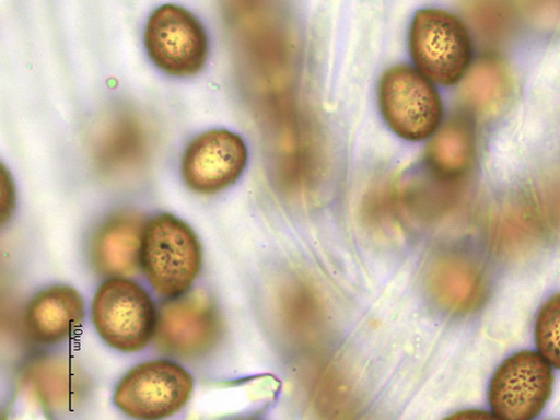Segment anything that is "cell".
Here are the masks:
<instances>
[{
    "label": "cell",
    "instance_id": "11",
    "mask_svg": "<svg viewBox=\"0 0 560 420\" xmlns=\"http://www.w3.org/2000/svg\"><path fill=\"white\" fill-rule=\"evenodd\" d=\"M84 303L78 291L59 285L39 292L28 303L24 324L30 338L54 346L71 338L84 318Z\"/></svg>",
    "mask_w": 560,
    "mask_h": 420
},
{
    "label": "cell",
    "instance_id": "16",
    "mask_svg": "<svg viewBox=\"0 0 560 420\" xmlns=\"http://www.w3.org/2000/svg\"><path fill=\"white\" fill-rule=\"evenodd\" d=\"M14 188L11 179L5 176V179L3 178V202H2V217L3 222L7 221L13 212L14 209Z\"/></svg>",
    "mask_w": 560,
    "mask_h": 420
},
{
    "label": "cell",
    "instance_id": "6",
    "mask_svg": "<svg viewBox=\"0 0 560 420\" xmlns=\"http://www.w3.org/2000/svg\"><path fill=\"white\" fill-rule=\"evenodd\" d=\"M145 46L152 61L173 77H192L206 66L209 40L202 23L188 10L163 5L150 16Z\"/></svg>",
    "mask_w": 560,
    "mask_h": 420
},
{
    "label": "cell",
    "instance_id": "2",
    "mask_svg": "<svg viewBox=\"0 0 560 420\" xmlns=\"http://www.w3.org/2000/svg\"><path fill=\"white\" fill-rule=\"evenodd\" d=\"M409 48L417 71L433 83L453 85L470 71L474 44L469 30L455 15L439 9L416 13Z\"/></svg>",
    "mask_w": 560,
    "mask_h": 420
},
{
    "label": "cell",
    "instance_id": "9",
    "mask_svg": "<svg viewBox=\"0 0 560 420\" xmlns=\"http://www.w3.org/2000/svg\"><path fill=\"white\" fill-rule=\"evenodd\" d=\"M247 161V147L238 133L213 129L199 135L185 150L182 176L192 191L214 195L238 180Z\"/></svg>",
    "mask_w": 560,
    "mask_h": 420
},
{
    "label": "cell",
    "instance_id": "7",
    "mask_svg": "<svg viewBox=\"0 0 560 420\" xmlns=\"http://www.w3.org/2000/svg\"><path fill=\"white\" fill-rule=\"evenodd\" d=\"M553 385L552 366L534 351L508 358L489 386L492 413L500 420H534L548 402Z\"/></svg>",
    "mask_w": 560,
    "mask_h": 420
},
{
    "label": "cell",
    "instance_id": "1",
    "mask_svg": "<svg viewBox=\"0 0 560 420\" xmlns=\"http://www.w3.org/2000/svg\"><path fill=\"white\" fill-rule=\"evenodd\" d=\"M203 261L194 229L170 213L152 218L145 226L140 266L152 289L175 300L194 287Z\"/></svg>",
    "mask_w": 560,
    "mask_h": 420
},
{
    "label": "cell",
    "instance_id": "17",
    "mask_svg": "<svg viewBox=\"0 0 560 420\" xmlns=\"http://www.w3.org/2000/svg\"><path fill=\"white\" fill-rule=\"evenodd\" d=\"M444 420H500V419L492 412H488V411H483V410H476V409H468V410L457 411V412L446 417Z\"/></svg>",
    "mask_w": 560,
    "mask_h": 420
},
{
    "label": "cell",
    "instance_id": "13",
    "mask_svg": "<svg viewBox=\"0 0 560 420\" xmlns=\"http://www.w3.org/2000/svg\"><path fill=\"white\" fill-rule=\"evenodd\" d=\"M22 380L39 402L51 408L70 406L86 385L83 370L62 357L34 360L24 369Z\"/></svg>",
    "mask_w": 560,
    "mask_h": 420
},
{
    "label": "cell",
    "instance_id": "12",
    "mask_svg": "<svg viewBox=\"0 0 560 420\" xmlns=\"http://www.w3.org/2000/svg\"><path fill=\"white\" fill-rule=\"evenodd\" d=\"M429 289L435 301L448 312L466 314L486 299V279L470 259L448 255L438 258L429 270Z\"/></svg>",
    "mask_w": 560,
    "mask_h": 420
},
{
    "label": "cell",
    "instance_id": "3",
    "mask_svg": "<svg viewBox=\"0 0 560 420\" xmlns=\"http://www.w3.org/2000/svg\"><path fill=\"white\" fill-rule=\"evenodd\" d=\"M91 314L101 338L117 351L138 352L155 338L159 311L133 280L109 278L93 299Z\"/></svg>",
    "mask_w": 560,
    "mask_h": 420
},
{
    "label": "cell",
    "instance_id": "14",
    "mask_svg": "<svg viewBox=\"0 0 560 420\" xmlns=\"http://www.w3.org/2000/svg\"><path fill=\"white\" fill-rule=\"evenodd\" d=\"M475 153L476 139L471 127L462 120H451L436 131L427 159L438 176L453 179L469 171Z\"/></svg>",
    "mask_w": 560,
    "mask_h": 420
},
{
    "label": "cell",
    "instance_id": "5",
    "mask_svg": "<svg viewBox=\"0 0 560 420\" xmlns=\"http://www.w3.org/2000/svg\"><path fill=\"white\" fill-rule=\"evenodd\" d=\"M380 105L393 131L410 142L436 133L443 119V103L433 82L407 66L385 72L380 85Z\"/></svg>",
    "mask_w": 560,
    "mask_h": 420
},
{
    "label": "cell",
    "instance_id": "4",
    "mask_svg": "<svg viewBox=\"0 0 560 420\" xmlns=\"http://www.w3.org/2000/svg\"><path fill=\"white\" fill-rule=\"evenodd\" d=\"M195 382L188 371L168 360H152L132 368L119 382L115 405L137 420H161L190 400Z\"/></svg>",
    "mask_w": 560,
    "mask_h": 420
},
{
    "label": "cell",
    "instance_id": "15",
    "mask_svg": "<svg viewBox=\"0 0 560 420\" xmlns=\"http://www.w3.org/2000/svg\"><path fill=\"white\" fill-rule=\"evenodd\" d=\"M535 340L538 353L560 370V293L540 308L535 323Z\"/></svg>",
    "mask_w": 560,
    "mask_h": 420
},
{
    "label": "cell",
    "instance_id": "10",
    "mask_svg": "<svg viewBox=\"0 0 560 420\" xmlns=\"http://www.w3.org/2000/svg\"><path fill=\"white\" fill-rule=\"evenodd\" d=\"M145 226L144 218L130 211L106 219L91 243V261L96 271L109 278H125L142 268Z\"/></svg>",
    "mask_w": 560,
    "mask_h": 420
},
{
    "label": "cell",
    "instance_id": "8",
    "mask_svg": "<svg viewBox=\"0 0 560 420\" xmlns=\"http://www.w3.org/2000/svg\"><path fill=\"white\" fill-rule=\"evenodd\" d=\"M222 334L220 313L201 292L171 300L159 311L155 342L167 354L182 359L201 358L217 348Z\"/></svg>",
    "mask_w": 560,
    "mask_h": 420
}]
</instances>
